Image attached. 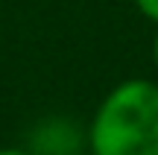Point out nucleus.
<instances>
[{"label": "nucleus", "mask_w": 158, "mask_h": 155, "mask_svg": "<svg viewBox=\"0 0 158 155\" xmlns=\"http://www.w3.org/2000/svg\"><path fill=\"white\" fill-rule=\"evenodd\" d=\"M0 155H29V152H23V149H0Z\"/></svg>", "instance_id": "obj_3"}, {"label": "nucleus", "mask_w": 158, "mask_h": 155, "mask_svg": "<svg viewBox=\"0 0 158 155\" xmlns=\"http://www.w3.org/2000/svg\"><path fill=\"white\" fill-rule=\"evenodd\" d=\"M94 155H158V85L129 79L100 103L91 120Z\"/></svg>", "instance_id": "obj_1"}, {"label": "nucleus", "mask_w": 158, "mask_h": 155, "mask_svg": "<svg viewBox=\"0 0 158 155\" xmlns=\"http://www.w3.org/2000/svg\"><path fill=\"white\" fill-rule=\"evenodd\" d=\"M152 59H155V64H158V35H155V44H152Z\"/></svg>", "instance_id": "obj_4"}, {"label": "nucleus", "mask_w": 158, "mask_h": 155, "mask_svg": "<svg viewBox=\"0 0 158 155\" xmlns=\"http://www.w3.org/2000/svg\"><path fill=\"white\" fill-rule=\"evenodd\" d=\"M135 3H138V9H141L149 21L158 23V0H135Z\"/></svg>", "instance_id": "obj_2"}]
</instances>
